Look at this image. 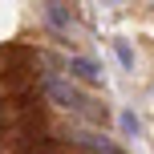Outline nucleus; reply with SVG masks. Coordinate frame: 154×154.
I'll list each match as a JSON object with an SVG mask.
<instances>
[{
    "instance_id": "1",
    "label": "nucleus",
    "mask_w": 154,
    "mask_h": 154,
    "mask_svg": "<svg viewBox=\"0 0 154 154\" xmlns=\"http://www.w3.org/2000/svg\"><path fill=\"white\" fill-rule=\"evenodd\" d=\"M45 89H49V97H57V101H61V106H69V109H93L85 93H77L73 85H65L61 77H53V73L45 77Z\"/></svg>"
},
{
    "instance_id": "6",
    "label": "nucleus",
    "mask_w": 154,
    "mask_h": 154,
    "mask_svg": "<svg viewBox=\"0 0 154 154\" xmlns=\"http://www.w3.org/2000/svg\"><path fill=\"white\" fill-rule=\"evenodd\" d=\"M122 130L126 134H138V118H134V114H122Z\"/></svg>"
},
{
    "instance_id": "4",
    "label": "nucleus",
    "mask_w": 154,
    "mask_h": 154,
    "mask_svg": "<svg viewBox=\"0 0 154 154\" xmlns=\"http://www.w3.org/2000/svg\"><path fill=\"white\" fill-rule=\"evenodd\" d=\"M45 20L53 24V29H69V20H73V12L65 4H45Z\"/></svg>"
},
{
    "instance_id": "3",
    "label": "nucleus",
    "mask_w": 154,
    "mask_h": 154,
    "mask_svg": "<svg viewBox=\"0 0 154 154\" xmlns=\"http://www.w3.org/2000/svg\"><path fill=\"white\" fill-rule=\"evenodd\" d=\"M69 73H77L81 81H101V69L93 61H85V57H73V61H69Z\"/></svg>"
},
{
    "instance_id": "5",
    "label": "nucleus",
    "mask_w": 154,
    "mask_h": 154,
    "mask_svg": "<svg viewBox=\"0 0 154 154\" xmlns=\"http://www.w3.org/2000/svg\"><path fill=\"white\" fill-rule=\"evenodd\" d=\"M118 61H122L126 69H130V65H134V53H130V45H122V41H118Z\"/></svg>"
},
{
    "instance_id": "2",
    "label": "nucleus",
    "mask_w": 154,
    "mask_h": 154,
    "mask_svg": "<svg viewBox=\"0 0 154 154\" xmlns=\"http://www.w3.org/2000/svg\"><path fill=\"white\" fill-rule=\"evenodd\" d=\"M77 142H81L85 150H93V154H122V150L114 146V142L106 138V134H81V138H77Z\"/></svg>"
}]
</instances>
